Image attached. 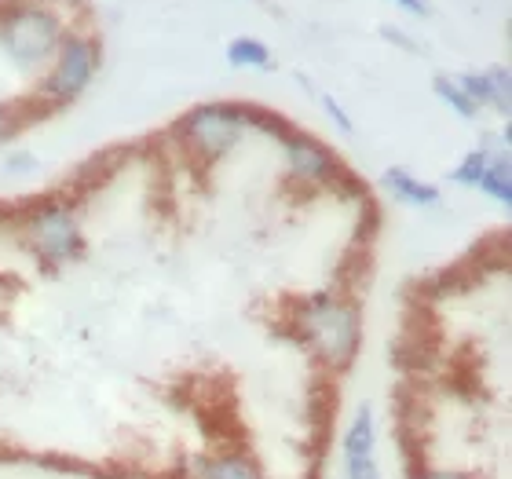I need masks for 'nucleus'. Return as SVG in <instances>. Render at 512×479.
<instances>
[{"mask_svg":"<svg viewBox=\"0 0 512 479\" xmlns=\"http://www.w3.org/2000/svg\"><path fill=\"white\" fill-rule=\"evenodd\" d=\"M289 333L293 341L304 344L308 355L322 370L348 373L363 348V308L352 293L341 289H322L308 293L289 308Z\"/></svg>","mask_w":512,"mask_h":479,"instance_id":"obj_1","label":"nucleus"},{"mask_svg":"<svg viewBox=\"0 0 512 479\" xmlns=\"http://www.w3.org/2000/svg\"><path fill=\"white\" fill-rule=\"evenodd\" d=\"M74 26L59 0H0V52L19 70H44Z\"/></svg>","mask_w":512,"mask_h":479,"instance_id":"obj_2","label":"nucleus"},{"mask_svg":"<svg viewBox=\"0 0 512 479\" xmlns=\"http://www.w3.org/2000/svg\"><path fill=\"white\" fill-rule=\"evenodd\" d=\"M99 66H103V37L88 22H77L63 37L59 52L52 55V63L44 66L41 81H37V99L48 110L70 107L92 88Z\"/></svg>","mask_w":512,"mask_h":479,"instance_id":"obj_3","label":"nucleus"},{"mask_svg":"<svg viewBox=\"0 0 512 479\" xmlns=\"http://www.w3.org/2000/svg\"><path fill=\"white\" fill-rule=\"evenodd\" d=\"M246 136L249 128L242 118V103H198L172 125L176 147L202 169H213L227 154H235Z\"/></svg>","mask_w":512,"mask_h":479,"instance_id":"obj_4","label":"nucleus"},{"mask_svg":"<svg viewBox=\"0 0 512 479\" xmlns=\"http://www.w3.org/2000/svg\"><path fill=\"white\" fill-rule=\"evenodd\" d=\"M19 238L44 267H63L85 253V235L74 205L63 198H37L19 213Z\"/></svg>","mask_w":512,"mask_h":479,"instance_id":"obj_5","label":"nucleus"},{"mask_svg":"<svg viewBox=\"0 0 512 479\" xmlns=\"http://www.w3.org/2000/svg\"><path fill=\"white\" fill-rule=\"evenodd\" d=\"M282 154H286L289 180L304 183V187H319V191L341 187V180L352 172L322 139L308 136V132H300V128L282 143Z\"/></svg>","mask_w":512,"mask_h":479,"instance_id":"obj_6","label":"nucleus"},{"mask_svg":"<svg viewBox=\"0 0 512 479\" xmlns=\"http://www.w3.org/2000/svg\"><path fill=\"white\" fill-rule=\"evenodd\" d=\"M344 479H381L377 469V421L374 406L363 403L344 428Z\"/></svg>","mask_w":512,"mask_h":479,"instance_id":"obj_7","label":"nucleus"},{"mask_svg":"<svg viewBox=\"0 0 512 479\" xmlns=\"http://www.w3.org/2000/svg\"><path fill=\"white\" fill-rule=\"evenodd\" d=\"M458 81V88L465 92V96L476 103V107H491L498 110V114H509V103H512V74L509 66H491V70H469V74H458L454 77Z\"/></svg>","mask_w":512,"mask_h":479,"instance_id":"obj_8","label":"nucleus"},{"mask_svg":"<svg viewBox=\"0 0 512 479\" xmlns=\"http://www.w3.org/2000/svg\"><path fill=\"white\" fill-rule=\"evenodd\" d=\"M381 183H384V191H392L399 202H406V205H414V209H428V205H439V191L432 187V183H425V180H417V176H410L406 169H388L381 176Z\"/></svg>","mask_w":512,"mask_h":479,"instance_id":"obj_9","label":"nucleus"},{"mask_svg":"<svg viewBox=\"0 0 512 479\" xmlns=\"http://www.w3.org/2000/svg\"><path fill=\"white\" fill-rule=\"evenodd\" d=\"M491 202L512 205V165H509V154L505 150H491V158H487V169H483L480 183H476Z\"/></svg>","mask_w":512,"mask_h":479,"instance_id":"obj_10","label":"nucleus"},{"mask_svg":"<svg viewBox=\"0 0 512 479\" xmlns=\"http://www.w3.org/2000/svg\"><path fill=\"white\" fill-rule=\"evenodd\" d=\"M191 479H264L260 469L246 454H216V458H202Z\"/></svg>","mask_w":512,"mask_h":479,"instance_id":"obj_11","label":"nucleus"},{"mask_svg":"<svg viewBox=\"0 0 512 479\" xmlns=\"http://www.w3.org/2000/svg\"><path fill=\"white\" fill-rule=\"evenodd\" d=\"M242 118H246L249 132H264V136L278 139V143H286V139L297 132L293 121H286L282 114H275V110L260 107V103H242Z\"/></svg>","mask_w":512,"mask_h":479,"instance_id":"obj_12","label":"nucleus"},{"mask_svg":"<svg viewBox=\"0 0 512 479\" xmlns=\"http://www.w3.org/2000/svg\"><path fill=\"white\" fill-rule=\"evenodd\" d=\"M227 63L235 70H267L271 48L260 37H235V41H227Z\"/></svg>","mask_w":512,"mask_h":479,"instance_id":"obj_13","label":"nucleus"},{"mask_svg":"<svg viewBox=\"0 0 512 479\" xmlns=\"http://www.w3.org/2000/svg\"><path fill=\"white\" fill-rule=\"evenodd\" d=\"M432 92H436V96L443 99V103H447V107L454 110V114H458V118H465V121L480 118V107H476V103H472V99L465 96V92H461L454 77L436 74V77H432Z\"/></svg>","mask_w":512,"mask_h":479,"instance_id":"obj_14","label":"nucleus"},{"mask_svg":"<svg viewBox=\"0 0 512 479\" xmlns=\"http://www.w3.org/2000/svg\"><path fill=\"white\" fill-rule=\"evenodd\" d=\"M30 118H33L30 99H26V103H22V99H15V103H0V147H8Z\"/></svg>","mask_w":512,"mask_h":479,"instance_id":"obj_15","label":"nucleus"},{"mask_svg":"<svg viewBox=\"0 0 512 479\" xmlns=\"http://www.w3.org/2000/svg\"><path fill=\"white\" fill-rule=\"evenodd\" d=\"M487 158H491V150H487V147L469 150V154H465V158L450 169V180L461 183V187H476V183H480V176H483V169H487Z\"/></svg>","mask_w":512,"mask_h":479,"instance_id":"obj_16","label":"nucleus"},{"mask_svg":"<svg viewBox=\"0 0 512 479\" xmlns=\"http://www.w3.org/2000/svg\"><path fill=\"white\" fill-rule=\"evenodd\" d=\"M319 103H322V110H326V118L341 128L344 136H352V118H348V114L341 110V103H337L333 96H326V92H319Z\"/></svg>","mask_w":512,"mask_h":479,"instance_id":"obj_17","label":"nucleus"},{"mask_svg":"<svg viewBox=\"0 0 512 479\" xmlns=\"http://www.w3.org/2000/svg\"><path fill=\"white\" fill-rule=\"evenodd\" d=\"M410 479H472L458 469H432V465H410Z\"/></svg>","mask_w":512,"mask_h":479,"instance_id":"obj_18","label":"nucleus"},{"mask_svg":"<svg viewBox=\"0 0 512 479\" xmlns=\"http://www.w3.org/2000/svg\"><path fill=\"white\" fill-rule=\"evenodd\" d=\"M381 37H384V41H392L395 48H403V52L421 55V48H417L414 37H410V33H403V30H399V26H381Z\"/></svg>","mask_w":512,"mask_h":479,"instance_id":"obj_19","label":"nucleus"},{"mask_svg":"<svg viewBox=\"0 0 512 479\" xmlns=\"http://www.w3.org/2000/svg\"><path fill=\"white\" fill-rule=\"evenodd\" d=\"M392 4L399 11H406V15H414V19H425L428 11H432L428 8V0H392Z\"/></svg>","mask_w":512,"mask_h":479,"instance_id":"obj_20","label":"nucleus"},{"mask_svg":"<svg viewBox=\"0 0 512 479\" xmlns=\"http://www.w3.org/2000/svg\"><path fill=\"white\" fill-rule=\"evenodd\" d=\"M4 169H8L11 176H15V172H33V154H26V150H22V154H11Z\"/></svg>","mask_w":512,"mask_h":479,"instance_id":"obj_21","label":"nucleus"}]
</instances>
